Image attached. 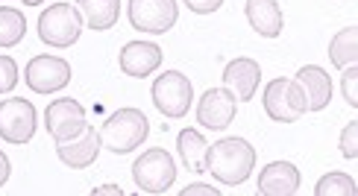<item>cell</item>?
<instances>
[{"instance_id": "1", "label": "cell", "mask_w": 358, "mask_h": 196, "mask_svg": "<svg viewBox=\"0 0 358 196\" xmlns=\"http://www.w3.org/2000/svg\"><path fill=\"white\" fill-rule=\"evenodd\" d=\"M252 167H256V149L244 138H223L208 146L206 153V170L220 185H244Z\"/></svg>"}, {"instance_id": "2", "label": "cell", "mask_w": 358, "mask_h": 196, "mask_svg": "<svg viewBox=\"0 0 358 196\" xmlns=\"http://www.w3.org/2000/svg\"><path fill=\"white\" fill-rule=\"evenodd\" d=\"M147 135H150V117L141 109H117L100 129V146L115 156H127L147 141Z\"/></svg>"}, {"instance_id": "3", "label": "cell", "mask_w": 358, "mask_h": 196, "mask_svg": "<svg viewBox=\"0 0 358 196\" xmlns=\"http://www.w3.org/2000/svg\"><path fill=\"white\" fill-rule=\"evenodd\" d=\"M83 15L73 3H53L38 15V38L48 47H73L83 36Z\"/></svg>"}, {"instance_id": "4", "label": "cell", "mask_w": 358, "mask_h": 196, "mask_svg": "<svg viewBox=\"0 0 358 196\" xmlns=\"http://www.w3.org/2000/svg\"><path fill=\"white\" fill-rule=\"evenodd\" d=\"M132 179L141 193H165L176 182V164L168 149L153 146L141 153L132 164Z\"/></svg>"}, {"instance_id": "5", "label": "cell", "mask_w": 358, "mask_h": 196, "mask_svg": "<svg viewBox=\"0 0 358 196\" xmlns=\"http://www.w3.org/2000/svg\"><path fill=\"white\" fill-rule=\"evenodd\" d=\"M262 103H264L267 117L276 120V123H294V120H300L308 112L306 94L300 91V85L291 77H276L267 82Z\"/></svg>"}, {"instance_id": "6", "label": "cell", "mask_w": 358, "mask_h": 196, "mask_svg": "<svg viewBox=\"0 0 358 196\" xmlns=\"http://www.w3.org/2000/svg\"><path fill=\"white\" fill-rule=\"evenodd\" d=\"M150 94H153L156 109L165 117H173V120L185 117L188 109H191V103H194L191 80L185 77V73H179V70H165L162 77H156Z\"/></svg>"}, {"instance_id": "7", "label": "cell", "mask_w": 358, "mask_h": 196, "mask_svg": "<svg viewBox=\"0 0 358 196\" xmlns=\"http://www.w3.org/2000/svg\"><path fill=\"white\" fill-rule=\"evenodd\" d=\"M129 24L147 36H165L168 29H173L179 18L176 0H129L127 3Z\"/></svg>"}, {"instance_id": "8", "label": "cell", "mask_w": 358, "mask_h": 196, "mask_svg": "<svg viewBox=\"0 0 358 196\" xmlns=\"http://www.w3.org/2000/svg\"><path fill=\"white\" fill-rule=\"evenodd\" d=\"M38 114L24 97H9L0 103V138L9 144H29L36 138Z\"/></svg>"}, {"instance_id": "9", "label": "cell", "mask_w": 358, "mask_h": 196, "mask_svg": "<svg viewBox=\"0 0 358 196\" xmlns=\"http://www.w3.org/2000/svg\"><path fill=\"white\" fill-rule=\"evenodd\" d=\"M24 80H27L33 94H56L71 82V65L59 56L41 53V56L29 59V65L24 70Z\"/></svg>"}, {"instance_id": "10", "label": "cell", "mask_w": 358, "mask_h": 196, "mask_svg": "<svg viewBox=\"0 0 358 196\" xmlns=\"http://www.w3.org/2000/svg\"><path fill=\"white\" fill-rule=\"evenodd\" d=\"M44 126H48L50 138L59 144V141L77 138V135L88 126V117H85V109L77 100L59 97L48 105V112H44Z\"/></svg>"}, {"instance_id": "11", "label": "cell", "mask_w": 358, "mask_h": 196, "mask_svg": "<svg viewBox=\"0 0 358 196\" xmlns=\"http://www.w3.org/2000/svg\"><path fill=\"white\" fill-rule=\"evenodd\" d=\"M235 112H238V100L227 88H208L197 103V123L212 132H223L235 120Z\"/></svg>"}, {"instance_id": "12", "label": "cell", "mask_w": 358, "mask_h": 196, "mask_svg": "<svg viewBox=\"0 0 358 196\" xmlns=\"http://www.w3.org/2000/svg\"><path fill=\"white\" fill-rule=\"evenodd\" d=\"M162 59H165V53H162L159 44H153V41H127L121 47V56H117V65H121V70L127 73V77L147 80L150 73L159 70Z\"/></svg>"}, {"instance_id": "13", "label": "cell", "mask_w": 358, "mask_h": 196, "mask_svg": "<svg viewBox=\"0 0 358 196\" xmlns=\"http://www.w3.org/2000/svg\"><path fill=\"white\" fill-rule=\"evenodd\" d=\"M259 85H262V68L256 59L241 56V59H232V62L223 68V88H227L235 100L250 103L256 97Z\"/></svg>"}, {"instance_id": "14", "label": "cell", "mask_w": 358, "mask_h": 196, "mask_svg": "<svg viewBox=\"0 0 358 196\" xmlns=\"http://www.w3.org/2000/svg\"><path fill=\"white\" fill-rule=\"evenodd\" d=\"M100 153V132L94 126H85L77 138H68V141H59L56 144V156L62 164H68L71 170H85L97 161Z\"/></svg>"}, {"instance_id": "15", "label": "cell", "mask_w": 358, "mask_h": 196, "mask_svg": "<svg viewBox=\"0 0 358 196\" xmlns=\"http://www.w3.org/2000/svg\"><path fill=\"white\" fill-rule=\"evenodd\" d=\"M294 82L300 85V91L306 94L308 112H323L332 103V77L317 65H306L296 70Z\"/></svg>"}, {"instance_id": "16", "label": "cell", "mask_w": 358, "mask_h": 196, "mask_svg": "<svg viewBox=\"0 0 358 196\" xmlns=\"http://www.w3.org/2000/svg\"><path fill=\"white\" fill-rule=\"evenodd\" d=\"M303 176L291 161H271L259 176V193L262 196H294L300 190Z\"/></svg>"}, {"instance_id": "17", "label": "cell", "mask_w": 358, "mask_h": 196, "mask_svg": "<svg viewBox=\"0 0 358 196\" xmlns=\"http://www.w3.org/2000/svg\"><path fill=\"white\" fill-rule=\"evenodd\" d=\"M244 15L250 27L264 38H279L282 36V9L276 0H244Z\"/></svg>"}, {"instance_id": "18", "label": "cell", "mask_w": 358, "mask_h": 196, "mask_svg": "<svg viewBox=\"0 0 358 196\" xmlns=\"http://www.w3.org/2000/svg\"><path fill=\"white\" fill-rule=\"evenodd\" d=\"M73 6L83 15V24L97 29V33L112 29L121 18V0H77Z\"/></svg>"}, {"instance_id": "19", "label": "cell", "mask_w": 358, "mask_h": 196, "mask_svg": "<svg viewBox=\"0 0 358 196\" xmlns=\"http://www.w3.org/2000/svg\"><path fill=\"white\" fill-rule=\"evenodd\" d=\"M206 153L208 141L197 129H182L176 135V156L191 173H206Z\"/></svg>"}, {"instance_id": "20", "label": "cell", "mask_w": 358, "mask_h": 196, "mask_svg": "<svg viewBox=\"0 0 358 196\" xmlns=\"http://www.w3.org/2000/svg\"><path fill=\"white\" fill-rule=\"evenodd\" d=\"M329 62L338 70H344V68H350V65L358 62V29H355V24L344 27L332 38V44H329Z\"/></svg>"}, {"instance_id": "21", "label": "cell", "mask_w": 358, "mask_h": 196, "mask_svg": "<svg viewBox=\"0 0 358 196\" xmlns=\"http://www.w3.org/2000/svg\"><path fill=\"white\" fill-rule=\"evenodd\" d=\"M27 36V18L24 12L12 6H0V47H15Z\"/></svg>"}, {"instance_id": "22", "label": "cell", "mask_w": 358, "mask_h": 196, "mask_svg": "<svg viewBox=\"0 0 358 196\" xmlns=\"http://www.w3.org/2000/svg\"><path fill=\"white\" fill-rule=\"evenodd\" d=\"M355 179L347 173H326L315 185V196H355Z\"/></svg>"}, {"instance_id": "23", "label": "cell", "mask_w": 358, "mask_h": 196, "mask_svg": "<svg viewBox=\"0 0 358 196\" xmlns=\"http://www.w3.org/2000/svg\"><path fill=\"white\" fill-rule=\"evenodd\" d=\"M15 85H18V65L12 56L0 53V94H12Z\"/></svg>"}, {"instance_id": "24", "label": "cell", "mask_w": 358, "mask_h": 196, "mask_svg": "<svg viewBox=\"0 0 358 196\" xmlns=\"http://www.w3.org/2000/svg\"><path fill=\"white\" fill-rule=\"evenodd\" d=\"M355 80H358V68H355V65L344 68V77H341V91H344V100L352 105V109H358V91H355Z\"/></svg>"}, {"instance_id": "25", "label": "cell", "mask_w": 358, "mask_h": 196, "mask_svg": "<svg viewBox=\"0 0 358 196\" xmlns=\"http://www.w3.org/2000/svg\"><path fill=\"white\" fill-rule=\"evenodd\" d=\"M355 132H358V123H355V120H350V123L344 126V132H341V153H344V158H350V161H355V158H358Z\"/></svg>"}, {"instance_id": "26", "label": "cell", "mask_w": 358, "mask_h": 196, "mask_svg": "<svg viewBox=\"0 0 358 196\" xmlns=\"http://www.w3.org/2000/svg\"><path fill=\"white\" fill-rule=\"evenodd\" d=\"M185 6L194 12V15H212L223 6V0H185Z\"/></svg>"}, {"instance_id": "27", "label": "cell", "mask_w": 358, "mask_h": 196, "mask_svg": "<svg viewBox=\"0 0 358 196\" xmlns=\"http://www.w3.org/2000/svg\"><path fill=\"white\" fill-rule=\"evenodd\" d=\"M197 193L220 196V190H217V188H208V185H188V188H182V196H197Z\"/></svg>"}, {"instance_id": "28", "label": "cell", "mask_w": 358, "mask_h": 196, "mask_svg": "<svg viewBox=\"0 0 358 196\" xmlns=\"http://www.w3.org/2000/svg\"><path fill=\"white\" fill-rule=\"evenodd\" d=\"M9 176H12V161L6 153H0V188L9 182Z\"/></svg>"}, {"instance_id": "29", "label": "cell", "mask_w": 358, "mask_h": 196, "mask_svg": "<svg viewBox=\"0 0 358 196\" xmlns=\"http://www.w3.org/2000/svg\"><path fill=\"white\" fill-rule=\"evenodd\" d=\"M103 193H112V196H124L121 188H115V185H103V188H94V196H103Z\"/></svg>"}, {"instance_id": "30", "label": "cell", "mask_w": 358, "mask_h": 196, "mask_svg": "<svg viewBox=\"0 0 358 196\" xmlns=\"http://www.w3.org/2000/svg\"><path fill=\"white\" fill-rule=\"evenodd\" d=\"M21 3H24V6H41L44 0H21Z\"/></svg>"}]
</instances>
